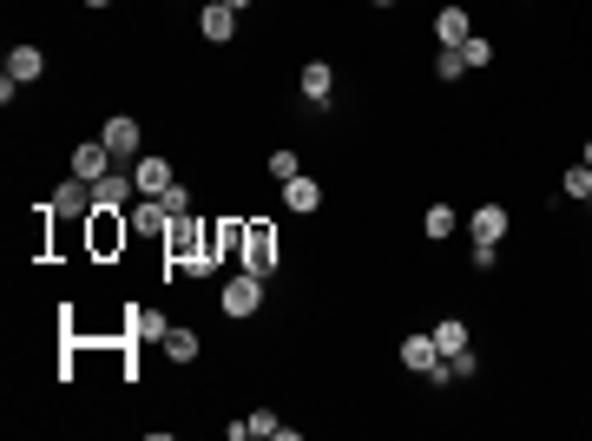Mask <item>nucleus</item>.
Segmentation results:
<instances>
[{
    "label": "nucleus",
    "instance_id": "3",
    "mask_svg": "<svg viewBox=\"0 0 592 441\" xmlns=\"http://www.w3.org/2000/svg\"><path fill=\"white\" fill-rule=\"evenodd\" d=\"M402 369H415V376H428V382H448L454 376L448 356L435 349V336H402Z\"/></svg>",
    "mask_w": 592,
    "mask_h": 441
},
{
    "label": "nucleus",
    "instance_id": "20",
    "mask_svg": "<svg viewBox=\"0 0 592 441\" xmlns=\"http://www.w3.org/2000/svg\"><path fill=\"white\" fill-rule=\"evenodd\" d=\"M158 349H165V356H172V363H198V356H204L198 330H185V323H178V330H165V343H158Z\"/></svg>",
    "mask_w": 592,
    "mask_h": 441
},
{
    "label": "nucleus",
    "instance_id": "18",
    "mask_svg": "<svg viewBox=\"0 0 592 441\" xmlns=\"http://www.w3.org/2000/svg\"><path fill=\"white\" fill-rule=\"evenodd\" d=\"M428 336H435V349H441V356H461V349L474 343V330H468V323H461V316H441V323H435V330H428Z\"/></svg>",
    "mask_w": 592,
    "mask_h": 441
},
{
    "label": "nucleus",
    "instance_id": "26",
    "mask_svg": "<svg viewBox=\"0 0 592 441\" xmlns=\"http://www.w3.org/2000/svg\"><path fill=\"white\" fill-rule=\"evenodd\" d=\"M264 172L277 178V185H290V178L303 172V158H296V152H270V158H264Z\"/></svg>",
    "mask_w": 592,
    "mask_h": 441
},
{
    "label": "nucleus",
    "instance_id": "31",
    "mask_svg": "<svg viewBox=\"0 0 592 441\" xmlns=\"http://www.w3.org/2000/svg\"><path fill=\"white\" fill-rule=\"evenodd\" d=\"M586 165H592V139H586Z\"/></svg>",
    "mask_w": 592,
    "mask_h": 441
},
{
    "label": "nucleus",
    "instance_id": "16",
    "mask_svg": "<svg viewBox=\"0 0 592 441\" xmlns=\"http://www.w3.org/2000/svg\"><path fill=\"white\" fill-rule=\"evenodd\" d=\"M507 205H481V211H468V231H474V244H500L507 237Z\"/></svg>",
    "mask_w": 592,
    "mask_h": 441
},
{
    "label": "nucleus",
    "instance_id": "15",
    "mask_svg": "<svg viewBox=\"0 0 592 441\" xmlns=\"http://www.w3.org/2000/svg\"><path fill=\"white\" fill-rule=\"evenodd\" d=\"M283 205H290L296 218H316V211H323V185H316V178H303V172H296L290 185H283Z\"/></svg>",
    "mask_w": 592,
    "mask_h": 441
},
{
    "label": "nucleus",
    "instance_id": "23",
    "mask_svg": "<svg viewBox=\"0 0 592 441\" xmlns=\"http://www.w3.org/2000/svg\"><path fill=\"white\" fill-rule=\"evenodd\" d=\"M165 330H172V323L158 310H132V336H139V343H165Z\"/></svg>",
    "mask_w": 592,
    "mask_h": 441
},
{
    "label": "nucleus",
    "instance_id": "12",
    "mask_svg": "<svg viewBox=\"0 0 592 441\" xmlns=\"http://www.w3.org/2000/svg\"><path fill=\"white\" fill-rule=\"evenodd\" d=\"M468 40H474L468 7H441V14H435V47H468Z\"/></svg>",
    "mask_w": 592,
    "mask_h": 441
},
{
    "label": "nucleus",
    "instance_id": "7",
    "mask_svg": "<svg viewBox=\"0 0 592 441\" xmlns=\"http://www.w3.org/2000/svg\"><path fill=\"white\" fill-rule=\"evenodd\" d=\"M198 33L211 40V47H231V40H237V7H224V0H204Z\"/></svg>",
    "mask_w": 592,
    "mask_h": 441
},
{
    "label": "nucleus",
    "instance_id": "13",
    "mask_svg": "<svg viewBox=\"0 0 592 441\" xmlns=\"http://www.w3.org/2000/svg\"><path fill=\"white\" fill-rule=\"evenodd\" d=\"M296 86H303V99H310V106H323V99L336 93V66H329V60H303Z\"/></svg>",
    "mask_w": 592,
    "mask_h": 441
},
{
    "label": "nucleus",
    "instance_id": "1",
    "mask_svg": "<svg viewBox=\"0 0 592 441\" xmlns=\"http://www.w3.org/2000/svg\"><path fill=\"white\" fill-rule=\"evenodd\" d=\"M237 264H244V270H257L264 284L277 277L283 244H277V224H270V218H250V224H244V251H237Z\"/></svg>",
    "mask_w": 592,
    "mask_h": 441
},
{
    "label": "nucleus",
    "instance_id": "22",
    "mask_svg": "<svg viewBox=\"0 0 592 441\" xmlns=\"http://www.w3.org/2000/svg\"><path fill=\"white\" fill-rule=\"evenodd\" d=\"M421 231H428V237L441 244V237H454V231H461V218H454L448 205H428V211H421Z\"/></svg>",
    "mask_w": 592,
    "mask_h": 441
},
{
    "label": "nucleus",
    "instance_id": "24",
    "mask_svg": "<svg viewBox=\"0 0 592 441\" xmlns=\"http://www.w3.org/2000/svg\"><path fill=\"white\" fill-rule=\"evenodd\" d=\"M461 73H468V60H461V47H435V79H441V86H454Z\"/></svg>",
    "mask_w": 592,
    "mask_h": 441
},
{
    "label": "nucleus",
    "instance_id": "11",
    "mask_svg": "<svg viewBox=\"0 0 592 441\" xmlns=\"http://www.w3.org/2000/svg\"><path fill=\"white\" fill-rule=\"evenodd\" d=\"M112 165H119V158L106 152V139H86V145H73V178H86V185H93V178H106Z\"/></svg>",
    "mask_w": 592,
    "mask_h": 441
},
{
    "label": "nucleus",
    "instance_id": "19",
    "mask_svg": "<svg viewBox=\"0 0 592 441\" xmlns=\"http://www.w3.org/2000/svg\"><path fill=\"white\" fill-rule=\"evenodd\" d=\"M40 73H47V53H40V47H14V53H7V79H20V86H33Z\"/></svg>",
    "mask_w": 592,
    "mask_h": 441
},
{
    "label": "nucleus",
    "instance_id": "8",
    "mask_svg": "<svg viewBox=\"0 0 592 441\" xmlns=\"http://www.w3.org/2000/svg\"><path fill=\"white\" fill-rule=\"evenodd\" d=\"M132 185H139V198H165V191L178 185L172 158H139V165H132Z\"/></svg>",
    "mask_w": 592,
    "mask_h": 441
},
{
    "label": "nucleus",
    "instance_id": "30",
    "mask_svg": "<svg viewBox=\"0 0 592 441\" xmlns=\"http://www.w3.org/2000/svg\"><path fill=\"white\" fill-rule=\"evenodd\" d=\"M86 7H93V14H99V7H112V0H86Z\"/></svg>",
    "mask_w": 592,
    "mask_h": 441
},
{
    "label": "nucleus",
    "instance_id": "14",
    "mask_svg": "<svg viewBox=\"0 0 592 441\" xmlns=\"http://www.w3.org/2000/svg\"><path fill=\"white\" fill-rule=\"evenodd\" d=\"M244 224H250V218H237V211H224V218H211V251H218L224 264H231V257L244 251Z\"/></svg>",
    "mask_w": 592,
    "mask_h": 441
},
{
    "label": "nucleus",
    "instance_id": "28",
    "mask_svg": "<svg viewBox=\"0 0 592 441\" xmlns=\"http://www.w3.org/2000/svg\"><path fill=\"white\" fill-rule=\"evenodd\" d=\"M165 211H172V218H185V211H191V191L172 185V191H165Z\"/></svg>",
    "mask_w": 592,
    "mask_h": 441
},
{
    "label": "nucleus",
    "instance_id": "9",
    "mask_svg": "<svg viewBox=\"0 0 592 441\" xmlns=\"http://www.w3.org/2000/svg\"><path fill=\"white\" fill-rule=\"evenodd\" d=\"M132 172H106V178H93V211H125L132 205Z\"/></svg>",
    "mask_w": 592,
    "mask_h": 441
},
{
    "label": "nucleus",
    "instance_id": "10",
    "mask_svg": "<svg viewBox=\"0 0 592 441\" xmlns=\"http://www.w3.org/2000/svg\"><path fill=\"white\" fill-rule=\"evenodd\" d=\"M125 218H132V237H158V244H165V231H172V211H165V198H145V205H132Z\"/></svg>",
    "mask_w": 592,
    "mask_h": 441
},
{
    "label": "nucleus",
    "instance_id": "29",
    "mask_svg": "<svg viewBox=\"0 0 592 441\" xmlns=\"http://www.w3.org/2000/svg\"><path fill=\"white\" fill-rule=\"evenodd\" d=\"M224 7H237V14H244V7H257V0H224Z\"/></svg>",
    "mask_w": 592,
    "mask_h": 441
},
{
    "label": "nucleus",
    "instance_id": "4",
    "mask_svg": "<svg viewBox=\"0 0 592 441\" xmlns=\"http://www.w3.org/2000/svg\"><path fill=\"white\" fill-rule=\"evenodd\" d=\"M198 251H211V231L185 211V218H172V231H165V264H185V257H198Z\"/></svg>",
    "mask_w": 592,
    "mask_h": 441
},
{
    "label": "nucleus",
    "instance_id": "17",
    "mask_svg": "<svg viewBox=\"0 0 592 441\" xmlns=\"http://www.w3.org/2000/svg\"><path fill=\"white\" fill-rule=\"evenodd\" d=\"M53 211H66V218H93V185H86V178H66V185L53 191Z\"/></svg>",
    "mask_w": 592,
    "mask_h": 441
},
{
    "label": "nucleus",
    "instance_id": "2",
    "mask_svg": "<svg viewBox=\"0 0 592 441\" xmlns=\"http://www.w3.org/2000/svg\"><path fill=\"white\" fill-rule=\"evenodd\" d=\"M218 310L231 316V323H250V316H264V277H257V270H237V277H224Z\"/></svg>",
    "mask_w": 592,
    "mask_h": 441
},
{
    "label": "nucleus",
    "instance_id": "21",
    "mask_svg": "<svg viewBox=\"0 0 592 441\" xmlns=\"http://www.w3.org/2000/svg\"><path fill=\"white\" fill-rule=\"evenodd\" d=\"M244 428H250V435H264V441H296V428H290V422H277V409H257Z\"/></svg>",
    "mask_w": 592,
    "mask_h": 441
},
{
    "label": "nucleus",
    "instance_id": "27",
    "mask_svg": "<svg viewBox=\"0 0 592 441\" xmlns=\"http://www.w3.org/2000/svg\"><path fill=\"white\" fill-rule=\"evenodd\" d=\"M461 60H468V66H487V60H494V40H487V33H474L468 47H461Z\"/></svg>",
    "mask_w": 592,
    "mask_h": 441
},
{
    "label": "nucleus",
    "instance_id": "25",
    "mask_svg": "<svg viewBox=\"0 0 592 441\" xmlns=\"http://www.w3.org/2000/svg\"><path fill=\"white\" fill-rule=\"evenodd\" d=\"M560 191L573 198V205H586V198H592V165H573V172L560 178Z\"/></svg>",
    "mask_w": 592,
    "mask_h": 441
},
{
    "label": "nucleus",
    "instance_id": "5",
    "mask_svg": "<svg viewBox=\"0 0 592 441\" xmlns=\"http://www.w3.org/2000/svg\"><path fill=\"white\" fill-rule=\"evenodd\" d=\"M99 139H106V152H112V158H132V152L145 145V126L132 119V112H112L106 126H99Z\"/></svg>",
    "mask_w": 592,
    "mask_h": 441
},
{
    "label": "nucleus",
    "instance_id": "32",
    "mask_svg": "<svg viewBox=\"0 0 592 441\" xmlns=\"http://www.w3.org/2000/svg\"><path fill=\"white\" fill-rule=\"evenodd\" d=\"M375 7H395V0H375Z\"/></svg>",
    "mask_w": 592,
    "mask_h": 441
},
{
    "label": "nucleus",
    "instance_id": "6",
    "mask_svg": "<svg viewBox=\"0 0 592 441\" xmlns=\"http://www.w3.org/2000/svg\"><path fill=\"white\" fill-rule=\"evenodd\" d=\"M125 237H132V218H119V211H93V257L125 251Z\"/></svg>",
    "mask_w": 592,
    "mask_h": 441
}]
</instances>
